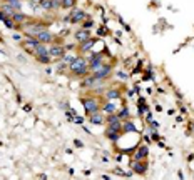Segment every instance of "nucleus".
I'll list each match as a JSON object with an SVG mask.
<instances>
[{
  "label": "nucleus",
  "instance_id": "nucleus-20",
  "mask_svg": "<svg viewBox=\"0 0 194 180\" xmlns=\"http://www.w3.org/2000/svg\"><path fill=\"white\" fill-rule=\"evenodd\" d=\"M122 110H124V112H121V113H119V117H121V119H122V117H126V119H127V117H129V112H127V108H122Z\"/></svg>",
  "mask_w": 194,
  "mask_h": 180
},
{
  "label": "nucleus",
  "instance_id": "nucleus-8",
  "mask_svg": "<svg viewBox=\"0 0 194 180\" xmlns=\"http://www.w3.org/2000/svg\"><path fill=\"white\" fill-rule=\"evenodd\" d=\"M76 39L79 40V42H86V40H89V30H86V29L79 30V32L76 33Z\"/></svg>",
  "mask_w": 194,
  "mask_h": 180
},
{
  "label": "nucleus",
  "instance_id": "nucleus-12",
  "mask_svg": "<svg viewBox=\"0 0 194 180\" xmlns=\"http://www.w3.org/2000/svg\"><path fill=\"white\" fill-rule=\"evenodd\" d=\"M146 169H147L146 163H144V165H141V163H136V165H134V172H137V173H144Z\"/></svg>",
  "mask_w": 194,
  "mask_h": 180
},
{
  "label": "nucleus",
  "instance_id": "nucleus-10",
  "mask_svg": "<svg viewBox=\"0 0 194 180\" xmlns=\"http://www.w3.org/2000/svg\"><path fill=\"white\" fill-rule=\"evenodd\" d=\"M147 147H141L139 148V152L136 154V160H141V159H144V157H147Z\"/></svg>",
  "mask_w": 194,
  "mask_h": 180
},
{
  "label": "nucleus",
  "instance_id": "nucleus-13",
  "mask_svg": "<svg viewBox=\"0 0 194 180\" xmlns=\"http://www.w3.org/2000/svg\"><path fill=\"white\" fill-rule=\"evenodd\" d=\"M122 127H124V132H134V130H136V127H134L131 122H124Z\"/></svg>",
  "mask_w": 194,
  "mask_h": 180
},
{
  "label": "nucleus",
  "instance_id": "nucleus-17",
  "mask_svg": "<svg viewBox=\"0 0 194 180\" xmlns=\"http://www.w3.org/2000/svg\"><path fill=\"white\" fill-rule=\"evenodd\" d=\"M12 18H14L15 22H22V20H24V15H22V14H17V12H14V14H12Z\"/></svg>",
  "mask_w": 194,
  "mask_h": 180
},
{
  "label": "nucleus",
  "instance_id": "nucleus-5",
  "mask_svg": "<svg viewBox=\"0 0 194 180\" xmlns=\"http://www.w3.org/2000/svg\"><path fill=\"white\" fill-rule=\"evenodd\" d=\"M111 70H112V69L109 67V65H102L99 70H95V72H94V77H95V79H99V80H101V79H105V77L111 73Z\"/></svg>",
  "mask_w": 194,
  "mask_h": 180
},
{
  "label": "nucleus",
  "instance_id": "nucleus-11",
  "mask_svg": "<svg viewBox=\"0 0 194 180\" xmlns=\"http://www.w3.org/2000/svg\"><path fill=\"white\" fill-rule=\"evenodd\" d=\"M90 122H92L94 125H99V123H102V115H97V112H94L92 117H90Z\"/></svg>",
  "mask_w": 194,
  "mask_h": 180
},
{
  "label": "nucleus",
  "instance_id": "nucleus-6",
  "mask_svg": "<svg viewBox=\"0 0 194 180\" xmlns=\"http://www.w3.org/2000/svg\"><path fill=\"white\" fill-rule=\"evenodd\" d=\"M54 39V37H52V33H49L47 32V30H42V32H39L37 33V40H39L40 43H47V42H50V40Z\"/></svg>",
  "mask_w": 194,
  "mask_h": 180
},
{
  "label": "nucleus",
  "instance_id": "nucleus-1",
  "mask_svg": "<svg viewBox=\"0 0 194 180\" xmlns=\"http://www.w3.org/2000/svg\"><path fill=\"white\" fill-rule=\"evenodd\" d=\"M87 69H89L87 60H84V58H80V57H77L76 60L70 64V72L76 73V75H84V73H87Z\"/></svg>",
  "mask_w": 194,
  "mask_h": 180
},
{
  "label": "nucleus",
  "instance_id": "nucleus-15",
  "mask_svg": "<svg viewBox=\"0 0 194 180\" xmlns=\"http://www.w3.org/2000/svg\"><path fill=\"white\" fill-rule=\"evenodd\" d=\"M104 110L107 112L109 115H111V113H114V112H115V105H114V104H107V105L104 107Z\"/></svg>",
  "mask_w": 194,
  "mask_h": 180
},
{
  "label": "nucleus",
  "instance_id": "nucleus-14",
  "mask_svg": "<svg viewBox=\"0 0 194 180\" xmlns=\"http://www.w3.org/2000/svg\"><path fill=\"white\" fill-rule=\"evenodd\" d=\"M92 45H94L92 40H86V42H82V47H80V48H82V50L86 52V50H89V48L92 47Z\"/></svg>",
  "mask_w": 194,
  "mask_h": 180
},
{
  "label": "nucleus",
  "instance_id": "nucleus-16",
  "mask_svg": "<svg viewBox=\"0 0 194 180\" xmlns=\"http://www.w3.org/2000/svg\"><path fill=\"white\" fill-rule=\"evenodd\" d=\"M117 97H119L117 90H109V92H107V98H109V100H111V98H117Z\"/></svg>",
  "mask_w": 194,
  "mask_h": 180
},
{
  "label": "nucleus",
  "instance_id": "nucleus-3",
  "mask_svg": "<svg viewBox=\"0 0 194 180\" xmlns=\"http://www.w3.org/2000/svg\"><path fill=\"white\" fill-rule=\"evenodd\" d=\"M82 104L89 113H94V112L99 110V104H97L95 98H82Z\"/></svg>",
  "mask_w": 194,
  "mask_h": 180
},
{
  "label": "nucleus",
  "instance_id": "nucleus-7",
  "mask_svg": "<svg viewBox=\"0 0 194 180\" xmlns=\"http://www.w3.org/2000/svg\"><path fill=\"white\" fill-rule=\"evenodd\" d=\"M101 67H102L101 57H99V55H94V57L90 58V70H92V72H95V70H99Z\"/></svg>",
  "mask_w": 194,
  "mask_h": 180
},
{
  "label": "nucleus",
  "instance_id": "nucleus-2",
  "mask_svg": "<svg viewBox=\"0 0 194 180\" xmlns=\"http://www.w3.org/2000/svg\"><path fill=\"white\" fill-rule=\"evenodd\" d=\"M34 52H35L37 58H39L40 62H45V64H47V62L50 60V58H49V50H47V48L44 47L42 43H39V45L35 47V50H34Z\"/></svg>",
  "mask_w": 194,
  "mask_h": 180
},
{
  "label": "nucleus",
  "instance_id": "nucleus-9",
  "mask_svg": "<svg viewBox=\"0 0 194 180\" xmlns=\"http://www.w3.org/2000/svg\"><path fill=\"white\" fill-rule=\"evenodd\" d=\"M86 18V14H84L82 10H76V12H72V22H80Z\"/></svg>",
  "mask_w": 194,
  "mask_h": 180
},
{
  "label": "nucleus",
  "instance_id": "nucleus-4",
  "mask_svg": "<svg viewBox=\"0 0 194 180\" xmlns=\"http://www.w3.org/2000/svg\"><path fill=\"white\" fill-rule=\"evenodd\" d=\"M49 55H50V57H55V58H59V60H60V58L65 55V48H64V47H60V45H54V47H52L50 50H49Z\"/></svg>",
  "mask_w": 194,
  "mask_h": 180
},
{
  "label": "nucleus",
  "instance_id": "nucleus-19",
  "mask_svg": "<svg viewBox=\"0 0 194 180\" xmlns=\"http://www.w3.org/2000/svg\"><path fill=\"white\" fill-rule=\"evenodd\" d=\"M62 5H64V7H72V5H74V0H64V2H62Z\"/></svg>",
  "mask_w": 194,
  "mask_h": 180
},
{
  "label": "nucleus",
  "instance_id": "nucleus-18",
  "mask_svg": "<svg viewBox=\"0 0 194 180\" xmlns=\"http://www.w3.org/2000/svg\"><path fill=\"white\" fill-rule=\"evenodd\" d=\"M40 5H42L44 8H50L52 5H50V2H49V0H42V2H40Z\"/></svg>",
  "mask_w": 194,
  "mask_h": 180
}]
</instances>
